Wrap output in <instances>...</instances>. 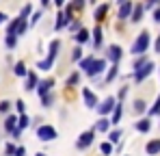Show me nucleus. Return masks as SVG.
<instances>
[{
  "label": "nucleus",
  "mask_w": 160,
  "mask_h": 156,
  "mask_svg": "<svg viewBox=\"0 0 160 156\" xmlns=\"http://www.w3.org/2000/svg\"><path fill=\"white\" fill-rule=\"evenodd\" d=\"M123 2H126V0H117V4H123Z\"/></svg>",
  "instance_id": "nucleus-50"
},
{
  "label": "nucleus",
  "mask_w": 160,
  "mask_h": 156,
  "mask_svg": "<svg viewBox=\"0 0 160 156\" xmlns=\"http://www.w3.org/2000/svg\"><path fill=\"white\" fill-rule=\"evenodd\" d=\"M52 87H54V78H46L41 82H37V93L39 96H46V93H50Z\"/></svg>",
  "instance_id": "nucleus-8"
},
{
  "label": "nucleus",
  "mask_w": 160,
  "mask_h": 156,
  "mask_svg": "<svg viewBox=\"0 0 160 156\" xmlns=\"http://www.w3.org/2000/svg\"><path fill=\"white\" fill-rule=\"evenodd\" d=\"M15 108H18V113L22 115V113H24V108H26V104L22 102V100H18V102H15Z\"/></svg>",
  "instance_id": "nucleus-37"
},
{
  "label": "nucleus",
  "mask_w": 160,
  "mask_h": 156,
  "mask_svg": "<svg viewBox=\"0 0 160 156\" xmlns=\"http://www.w3.org/2000/svg\"><path fill=\"white\" fill-rule=\"evenodd\" d=\"M50 2H52V0H41V4H43V7H48Z\"/></svg>",
  "instance_id": "nucleus-49"
},
{
  "label": "nucleus",
  "mask_w": 160,
  "mask_h": 156,
  "mask_svg": "<svg viewBox=\"0 0 160 156\" xmlns=\"http://www.w3.org/2000/svg\"><path fill=\"white\" fill-rule=\"evenodd\" d=\"M100 150H102V154H110V152H112V143H110V141H104V143H102V145H100Z\"/></svg>",
  "instance_id": "nucleus-31"
},
{
  "label": "nucleus",
  "mask_w": 160,
  "mask_h": 156,
  "mask_svg": "<svg viewBox=\"0 0 160 156\" xmlns=\"http://www.w3.org/2000/svg\"><path fill=\"white\" fill-rule=\"evenodd\" d=\"M147 111V106L143 100H134V113H145Z\"/></svg>",
  "instance_id": "nucleus-29"
},
{
  "label": "nucleus",
  "mask_w": 160,
  "mask_h": 156,
  "mask_svg": "<svg viewBox=\"0 0 160 156\" xmlns=\"http://www.w3.org/2000/svg\"><path fill=\"white\" fill-rule=\"evenodd\" d=\"M149 115H160V93L156 98V102H154V106L149 108Z\"/></svg>",
  "instance_id": "nucleus-30"
},
{
  "label": "nucleus",
  "mask_w": 160,
  "mask_h": 156,
  "mask_svg": "<svg viewBox=\"0 0 160 156\" xmlns=\"http://www.w3.org/2000/svg\"><path fill=\"white\" fill-rule=\"evenodd\" d=\"M41 20V11H37V13H32V20H30V24H37Z\"/></svg>",
  "instance_id": "nucleus-39"
},
{
  "label": "nucleus",
  "mask_w": 160,
  "mask_h": 156,
  "mask_svg": "<svg viewBox=\"0 0 160 156\" xmlns=\"http://www.w3.org/2000/svg\"><path fill=\"white\" fill-rule=\"evenodd\" d=\"M95 130H98V132H108V130H110V119H108V117H102V119L95 124Z\"/></svg>",
  "instance_id": "nucleus-19"
},
{
  "label": "nucleus",
  "mask_w": 160,
  "mask_h": 156,
  "mask_svg": "<svg viewBox=\"0 0 160 156\" xmlns=\"http://www.w3.org/2000/svg\"><path fill=\"white\" fill-rule=\"evenodd\" d=\"M9 108H11V102H7V100L0 102V113H9Z\"/></svg>",
  "instance_id": "nucleus-36"
},
{
  "label": "nucleus",
  "mask_w": 160,
  "mask_h": 156,
  "mask_svg": "<svg viewBox=\"0 0 160 156\" xmlns=\"http://www.w3.org/2000/svg\"><path fill=\"white\" fill-rule=\"evenodd\" d=\"M121 134H123V132H121L119 128L108 130V141H110V143H119V141H121Z\"/></svg>",
  "instance_id": "nucleus-24"
},
{
  "label": "nucleus",
  "mask_w": 160,
  "mask_h": 156,
  "mask_svg": "<svg viewBox=\"0 0 160 156\" xmlns=\"http://www.w3.org/2000/svg\"><path fill=\"white\" fill-rule=\"evenodd\" d=\"M93 137H95V130H87V132H82L78 137V141H76V148L78 150H87L91 143H93Z\"/></svg>",
  "instance_id": "nucleus-6"
},
{
  "label": "nucleus",
  "mask_w": 160,
  "mask_h": 156,
  "mask_svg": "<svg viewBox=\"0 0 160 156\" xmlns=\"http://www.w3.org/2000/svg\"><path fill=\"white\" fill-rule=\"evenodd\" d=\"M156 2H160V0H147V4H145V7H149V9H152V7H154Z\"/></svg>",
  "instance_id": "nucleus-46"
},
{
  "label": "nucleus",
  "mask_w": 160,
  "mask_h": 156,
  "mask_svg": "<svg viewBox=\"0 0 160 156\" xmlns=\"http://www.w3.org/2000/svg\"><path fill=\"white\" fill-rule=\"evenodd\" d=\"M104 70H106V59H95V56H93V61L84 67V74L91 76V78H95V76H100Z\"/></svg>",
  "instance_id": "nucleus-2"
},
{
  "label": "nucleus",
  "mask_w": 160,
  "mask_h": 156,
  "mask_svg": "<svg viewBox=\"0 0 160 156\" xmlns=\"http://www.w3.org/2000/svg\"><path fill=\"white\" fill-rule=\"evenodd\" d=\"M30 13H32V7H30V4H24V9L20 11V18H28Z\"/></svg>",
  "instance_id": "nucleus-35"
},
{
  "label": "nucleus",
  "mask_w": 160,
  "mask_h": 156,
  "mask_svg": "<svg viewBox=\"0 0 160 156\" xmlns=\"http://www.w3.org/2000/svg\"><path fill=\"white\" fill-rule=\"evenodd\" d=\"M18 35H7V39H4V44H7V48H15L18 46Z\"/></svg>",
  "instance_id": "nucleus-27"
},
{
  "label": "nucleus",
  "mask_w": 160,
  "mask_h": 156,
  "mask_svg": "<svg viewBox=\"0 0 160 156\" xmlns=\"http://www.w3.org/2000/svg\"><path fill=\"white\" fill-rule=\"evenodd\" d=\"M117 74H119V63H112L110 70H108V74H106V78H104V82H112L117 78Z\"/></svg>",
  "instance_id": "nucleus-18"
},
{
  "label": "nucleus",
  "mask_w": 160,
  "mask_h": 156,
  "mask_svg": "<svg viewBox=\"0 0 160 156\" xmlns=\"http://www.w3.org/2000/svg\"><path fill=\"white\" fill-rule=\"evenodd\" d=\"M147 48H149V33L147 30H143L136 39H134V44H132V54H145L147 52Z\"/></svg>",
  "instance_id": "nucleus-1"
},
{
  "label": "nucleus",
  "mask_w": 160,
  "mask_h": 156,
  "mask_svg": "<svg viewBox=\"0 0 160 156\" xmlns=\"http://www.w3.org/2000/svg\"><path fill=\"white\" fill-rule=\"evenodd\" d=\"M69 30H72V33H78L80 30V22H69Z\"/></svg>",
  "instance_id": "nucleus-38"
},
{
  "label": "nucleus",
  "mask_w": 160,
  "mask_h": 156,
  "mask_svg": "<svg viewBox=\"0 0 160 156\" xmlns=\"http://www.w3.org/2000/svg\"><path fill=\"white\" fill-rule=\"evenodd\" d=\"M145 152L149 156H156V154H160V139H152L147 145H145Z\"/></svg>",
  "instance_id": "nucleus-12"
},
{
  "label": "nucleus",
  "mask_w": 160,
  "mask_h": 156,
  "mask_svg": "<svg viewBox=\"0 0 160 156\" xmlns=\"http://www.w3.org/2000/svg\"><path fill=\"white\" fill-rule=\"evenodd\" d=\"M145 63H147V56H145V54H138V59L132 63V70H134V72H136V70H141Z\"/></svg>",
  "instance_id": "nucleus-26"
},
{
  "label": "nucleus",
  "mask_w": 160,
  "mask_h": 156,
  "mask_svg": "<svg viewBox=\"0 0 160 156\" xmlns=\"http://www.w3.org/2000/svg\"><path fill=\"white\" fill-rule=\"evenodd\" d=\"M35 156H46V154H43V152H39V154H35Z\"/></svg>",
  "instance_id": "nucleus-51"
},
{
  "label": "nucleus",
  "mask_w": 160,
  "mask_h": 156,
  "mask_svg": "<svg viewBox=\"0 0 160 156\" xmlns=\"http://www.w3.org/2000/svg\"><path fill=\"white\" fill-rule=\"evenodd\" d=\"M115 104H117V100H115L112 96H108L106 100H104L102 104H98L95 108H98V113H100L102 117H108V115L112 113V108H115Z\"/></svg>",
  "instance_id": "nucleus-4"
},
{
  "label": "nucleus",
  "mask_w": 160,
  "mask_h": 156,
  "mask_svg": "<svg viewBox=\"0 0 160 156\" xmlns=\"http://www.w3.org/2000/svg\"><path fill=\"white\" fill-rule=\"evenodd\" d=\"M15 126H18V117H15V115H7V119H4V130L11 132Z\"/></svg>",
  "instance_id": "nucleus-20"
},
{
  "label": "nucleus",
  "mask_w": 160,
  "mask_h": 156,
  "mask_svg": "<svg viewBox=\"0 0 160 156\" xmlns=\"http://www.w3.org/2000/svg\"><path fill=\"white\" fill-rule=\"evenodd\" d=\"M80 59H82V48H74V50H72V61H80Z\"/></svg>",
  "instance_id": "nucleus-34"
},
{
  "label": "nucleus",
  "mask_w": 160,
  "mask_h": 156,
  "mask_svg": "<svg viewBox=\"0 0 160 156\" xmlns=\"http://www.w3.org/2000/svg\"><path fill=\"white\" fill-rule=\"evenodd\" d=\"M56 137H58V132H56L54 126H46V124H43V126L37 128V139H39V141H54Z\"/></svg>",
  "instance_id": "nucleus-3"
},
{
  "label": "nucleus",
  "mask_w": 160,
  "mask_h": 156,
  "mask_svg": "<svg viewBox=\"0 0 160 156\" xmlns=\"http://www.w3.org/2000/svg\"><path fill=\"white\" fill-rule=\"evenodd\" d=\"M67 24H69V18H67V15H65V13L61 11V13L56 15V22H54V28H56V30H61L63 26H67Z\"/></svg>",
  "instance_id": "nucleus-17"
},
{
  "label": "nucleus",
  "mask_w": 160,
  "mask_h": 156,
  "mask_svg": "<svg viewBox=\"0 0 160 156\" xmlns=\"http://www.w3.org/2000/svg\"><path fill=\"white\" fill-rule=\"evenodd\" d=\"M78 80H80V74H78V72H74L72 76H67V87H72V85H78Z\"/></svg>",
  "instance_id": "nucleus-33"
},
{
  "label": "nucleus",
  "mask_w": 160,
  "mask_h": 156,
  "mask_svg": "<svg viewBox=\"0 0 160 156\" xmlns=\"http://www.w3.org/2000/svg\"><path fill=\"white\" fill-rule=\"evenodd\" d=\"M84 7V0H74V9H82Z\"/></svg>",
  "instance_id": "nucleus-43"
},
{
  "label": "nucleus",
  "mask_w": 160,
  "mask_h": 156,
  "mask_svg": "<svg viewBox=\"0 0 160 156\" xmlns=\"http://www.w3.org/2000/svg\"><path fill=\"white\" fill-rule=\"evenodd\" d=\"M102 35H104V33H102V28H100V26H95V28H93V46H95V48H100V46H102Z\"/></svg>",
  "instance_id": "nucleus-23"
},
{
  "label": "nucleus",
  "mask_w": 160,
  "mask_h": 156,
  "mask_svg": "<svg viewBox=\"0 0 160 156\" xmlns=\"http://www.w3.org/2000/svg\"><path fill=\"white\" fill-rule=\"evenodd\" d=\"M58 48H61V41H58V39H54L52 44H50V48H48V56H46V61L54 63V59L58 56Z\"/></svg>",
  "instance_id": "nucleus-11"
},
{
  "label": "nucleus",
  "mask_w": 160,
  "mask_h": 156,
  "mask_svg": "<svg viewBox=\"0 0 160 156\" xmlns=\"http://www.w3.org/2000/svg\"><path fill=\"white\" fill-rule=\"evenodd\" d=\"M108 15V4H100L98 9H95V13H93V18H95V22L100 24V22H104Z\"/></svg>",
  "instance_id": "nucleus-13"
},
{
  "label": "nucleus",
  "mask_w": 160,
  "mask_h": 156,
  "mask_svg": "<svg viewBox=\"0 0 160 156\" xmlns=\"http://www.w3.org/2000/svg\"><path fill=\"white\" fill-rule=\"evenodd\" d=\"M82 98H84V104L89 108H95L98 106V98H95V93L91 89H82Z\"/></svg>",
  "instance_id": "nucleus-9"
},
{
  "label": "nucleus",
  "mask_w": 160,
  "mask_h": 156,
  "mask_svg": "<svg viewBox=\"0 0 160 156\" xmlns=\"http://www.w3.org/2000/svg\"><path fill=\"white\" fill-rule=\"evenodd\" d=\"M54 4H56V7H63V4H65V0H54Z\"/></svg>",
  "instance_id": "nucleus-47"
},
{
  "label": "nucleus",
  "mask_w": 160,
  "mask_h": 156,
  "mask_svg": "<svg viewBox=\"0 0 160 156\" xmlns=\"http://www.w3.org/2000/svg\"><path fill=\"white\" fill-rule=\"evenodd\" d=\"M13 74H15V76H26L28 72H26V65H24V63H22V61H20V63H15V67H13Z\"/></svg>",
  "instance_id": "nucleus-25"
},
{
  "label": "nucleus",
  "mask_w": 160,
  "mask_h": 156,
  "mask_svg": "<svg viewBox=\"0 0 160 156\" xmlns=\"http://www.w3.org/2000/svg\"><path fill=\"white\" fill-rule=\"evenodd\" d=\"M126 96H128V87H126V85H123V87H121V89H119V100H123V98H126Z\"/></svg>",
  "instance_id": "nucleus-40"
},
{
  "label": "nucleus",
  "mask_w": 160,
  "mask_h": 156,
  "mask_svg": "<svg viewBox=\"0 0 160 156\" xmlns=\"http://www.w3.org/2000/svg\"><path fill=\"white\" fill-rule=\"evenodd\" d=\"M121 117H123V104H115V108H112V119H110V124H119V122H121Z\"/></svg>",
  "instance_id": "nucleus-15"
},
{
  "label": "nucleus",
  "mask_w": 160,
  "mask_h": 156,
  "mask_svg": "<svg viewBox=\"0 0 160 156\" xmlns=\"http://www.w3.org/2000/svg\"><path fill=\"white\" fill-rule=\"evenodd\" d=\"M121 56H123V50H121L117 44H112V46H108V48H106V59L110 61V63H119Z\"/></svg>",
  "instance_id": "nucleus-7"
},
{
  "label": "nucleus",
  "mask_w": 160,
  "mask_h": 156,
  "mask_svg": "<svg viewBox=\"0 0 160 156\" xmlns=\"http://www.w3.org/2000/svg\"><path fill=\"white\" fill-rule=\"evenodd\" d=\"M134 128L138 130V132H149V128H152V122H149V119H138Z\"/></svg>",
  "instance_id": "nucleus-22"
},
{
  "label": "nucleus",
  "mask_w": 160,
  "mask_h": 156,
  "mask_svg": "<svg viewBox=\"0 0 160 156\" xmlns=\"http://www.w3.org/2000/svg\"><path fill=\"white\" fill-rule=\"evenodd\" d=\"M7 18H9V15H7V13H2V11H0V24H4V22H7Z\"/></svg>",
  "instance_id": "nucleus-45"
},
{
  "label": "nucleus",
  "mask_w": 160,
  "mask_h": 156,
  "mask_svg": "<svg viewBox=\"0 0 160 156\" xmlns=\"http://www.w3.org/2000/svg\"><path fill=\"white\" fill-rule=\"evenodd\" d=\"M89 37H91V35H89L87 28H80L78 33H76V41H78V44H89Z\"/></svg>",
  "instance_id": "nucleus-21"
},
{
  "label": "nucleus",
  "mask_w": 160,
  "mask_h": 156,
  "mask_svg": "<svg viewBox=\"0 0 160 156\" xmlns=\"http://www.w3.org/2000/svg\"><path fill=\"white\" fill-rule=\"evenodd\" d=\"M37 82H39V80H37V74H35V72H28L26 74V87H24V89H26V91H32V89L37 87Z\"/></svg>",
  "instance_id": "nucleus-16"
},
{
  "label": "nucleus",
  "mask_w": 160,
  "mask_h": 156,
  "mask_svg": "<svg viewBox=\"0 0 160 156\" xmlns=\"http://www.w3.org/2000/svg\"><path fill=\"white\" fill-rule=\"evenodd\" d=\"M41 102H43V106H52L54 93H46V96H41Z\"/></svg>",
  "instance_id": "nucleus-32"
},
{
  "label": "nucleus",
  "mask_w": 160,
  "mask_h": 156,
  "mask_svg": "<svg viewBox=\"0 0 160 156\" xmlns=\"http://www.w3.org/2000/svg\"><path fill=\"white\" fill-rule=\"evenodd\" d=\"M154 22H158V24H160V7L154 11Z\"/></svg>",
  "instance_id": "nucleus-44"
},
{
  "label": "nucleus",
  "mask_w": 160,
  "mask_h": 156,
  "mask_svg": "<svg viewBox=\"0 0 160 156\" xmlns=\"http://www.w3.org/2000/svg\"><path fill=\"white\" fill-rule=\"evenodd\" d=\"M154 67H156V65H154L152 61H147V63H145L141 70H136V72H134V82H143L145 78H147L149 74H152V72H154Z\"/></svg>",
  "instance_id": "nucleus-5"
},
{
  "label": "nucleus",
  "mask_w": 160,
  "mask_h": 156,
  "mask_svg": "<svg viewBox=\"0 0 160 156\" xmlns=\"http://www.w3.org/2000/svg\"><path fill=\"white\" fill-rule=\"evenodd\" d=\"M132 7H134L132 2H130V0H126V2L119 7V13H117V18H119V20H128V18H130V13H132Z\"/></svg>",
  "instance_id": "nucleus-10"
},
{
  "label": "nucleus",
  "mask_w": 160,
  "mask_h": 156,
  "mask_svg": "<svg viewBox=\"0 0 160 156\" xmlns=\"http://www.w3.org/2000/svg\"><path fill=\"white\" fill-rule=\"evenodd\" d=\"M143 11H145V7H143V4H134V7H132V13H130V20H132L134 24L143 20Z\"/></svg>",
  "instance_id": "nucleus-14"
},
{
  "label": "nucleus",
  "mask_w": 160,
  "mask_h": 156,
  "mask_svg": "<svg viewBox=\"0 0 160 156\" xmlns=\"http://www.w3.org/2000/svg\"><path fill=\"white\" fill-rule=\"evenodd\" d=\"M24 154H26V150H24L22 145H20V148H15V152H13V156H24Z\"/></svg>",
  "instance_id": "nucleus-41"
},
{
  "label": "nucleus",
  "mask_w": 160,
  "mask_h": 156,
  "mask_svg": "<svg viewBox=\"0 0 160 156\" xmlns=\"http://www.w3.org/2000/svg\"><path fill=\"white\" fill-rule=\"evenodd\" d=\"M28 124H30L28 115H24V113H22V115H20V119H18V128H20V130H24V128L28 126Z\"/></svg>",
  "instance_id": "nucleus-28"
},
{
  "label": "nucleus",
  "mask_w": 160,
  "mask_h": 156,
  "mask_svg": "<svg viewBox=\"0 0 160 156\" xmlns=\"http://www.w3.org/2000/svg\"><path fill=\"white\" fill-rule=\"evenodd\" d=\"M4 152H7V156H13V152H15V145H7V148H4Z\"/></svg>",
  "instance_id": "nucleus-42"
},
{
  "label": "nucleus",
  "mask_w": 160,
  "mask_h": 156,
  "mask_svg": "<svg viewBox=\"0 0 160 156\" xmlns=\"http://www.w3.org/2000/svg\"><path fill=\"white\" fill-rule=\"evenodd\" d=\"M156 52H160V35H158V39H156Z\"/></svg>",
  "instance_id": "nucleus-48"
}]
</instances>
